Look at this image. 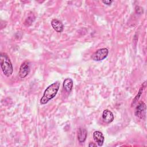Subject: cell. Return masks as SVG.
<instances>
[{
  "instance_id": "obj_1",
  "label": "cell",
  "mask_w": 147,
  "mask_h": 147,
  "mask_svg": "<svg viewBox=\"0 0 147 147\" xmlns=\"http://www.w3.org/2000/svg\"><path fill=\"white\" fill-rule=\"evenodd\" d=\"M60 87V82H55L49 86L45 90L42 96L40 99V103L42 105L46 104L49 100L53 99L57 94Z\"/></svg>"
},
{
  "instance_id": "obj_2",
  "label": "cell",
  "mask_w": 147,
  "mask_h": 147,
  "mask_svg": "<svg viewBox=\"0 0 147 147\" xmlns=\"http://www.w3.org/2000/svg\"><path fill=\"white\" fill-rule=\"evenodd\" d=\"M0 58V65L3 74L9 77L13 72V67L10 59L6 53L1 52Z\"/></svg>"
},
{
  "instance_id": "obj_3",
  "label": "cell",
  "mask_w": 147,
  "mask_h": 147,
  "mask_svg": "<svg viewBox=\"0 0 147 147\" xmlns=\"http://www.w3.org/2000/svg\"><path fill=\"white\" fill-rule=\"evenodd\" d=\"M109 51L106 48L98 49L92 55L91 58L94 61H101L104 60L107 56Z\"/></svg>"
},
{
  "instance_id": "obj_4",
  "label": "cell",
  "mask_w": 147,
  "mask_h": 147,
  "mask_svg": "<svg viewBox=\"0 0 147 147\" xmlns=\"http://www.w3.org/2000/svg\"><path fill=\"white\" fill-rule=\"evenodd\" d=\"M134 114L140 119H144L146 114V105L144 102H141L137 106Z\"/></svg>"
},
{
  "instance_id": "obj_5",
  "label": "cell",
  "mask_w": 147,
  "mask_h": 147,
  "mask_svg": "<svg viewBox=\"0 0 147 147\" xmlns=\"http://www.w3.org/2000/svg\"><path fill=\"white\" fill-rule=\"evenodd\" d=\"M30 72V65L29 63L27 61L22 63L20 67L19 76L21 78H25Z\"/></svg>"
},
{
  "instance_id": "obj_6",
  "label": "cell",
  "mask_w": 147,
  "mask_h": 147,
  "mask_svg": "<svg viewBox=\"0 0 147 147\" xmlns=\"http://www.w3.org/2000/svg\"><path fill=\"white\" fill-rule=\"evenodd\" d=\"M114 119V115L110 110L108 109H106L103 111L102 119L104 122L106 123H110L113 121Z\"/></svg>"
},
{
  "instance_id": "obj_7",
  "label": "cell",
  "mask_w": 147,
  "mask_h": 147,
  "mask_svg": "<svg viewBox=\"0 0 147 147\" xmlns=\"http://www.w3.org/2000/svg\"><path fill=\"white\" fill-rule=\"evenodd\" d=\"M93 138L95 142L97 143L98 145L101 146L103 145L104 142V136L102 132L99 131H95L93 133Z\"/></svg>"
},
{
  "instance_id": "obj_8",
  "label": "cell",
  "mask_w": 147,
  "mask_h": 147,
  "mask_svg": "<svg viewBox=\"0 0 147 147\" xmlns=\"http://www.w3.org/2000/svg\"><path fill=\"white\" fill-rule=\"evenodd\" d=\"M51 25L53 29L58 33H61L63 30V24L57 19H53L51 21Z\"/></svg>"
},
{
  "instance_id": "obj_9",
  "label": "cell",
  "mask_w": 147,
  "mask_h": 147,
  "mask_svg": "<svg viewBox=\"0 0 147 147\" xmlns=\"http://www.w3.org/2000/svg\"><path fill=\"white\" fill-rule=\"evenodd\" d=\"M87 136V131L83 127L79 128L78 130V140L80 143H83L86 140Z\"/></svg>"
},
{
  "instance_id": "obj_10",
  "label": "cell",
  "mask_w": 147,
  "mask_h": 147,
  "mask_svg": "<svg viewBox=\"0 0 147 147\" xmlns=\"http://www.w3.org/2000/svg\"><path fill=\"white\" fill-rule=\"evenodd\" d=\"M63 86L64 89L68 92H70L73 87V80L71 78H67L65 79L63 84Z\"/></svg>"
},
{
  "instance_id": "obj_11",
  "label": "cell",
  "mask_w": 147,
  "mask_h": 147,
  "mask_svg": "<svg viewBox=\"0 0 147 147\" xmlns=\"http://www.w3.org/2000/svg\"><path fill=\"white\" fill-rule=\"evenodd\" d=\"M144 88H145V87L144 86V84H142V86L141 87V88H140V90H139V91H138L137 95L136 96V97H135V98H134V99L133 100V102H132V103H131V106H132L133 105H134V104L136 103L137 101H138V100L139 99L140 96H141V94H142V92L143 90L144 89Z\"/></svg>"
},
{
  "instance_id": "obj_12",
  "label": "cell",
  "mask_w": 147,
  "mask_h": 147,
  "mask_svg": "<svg viewBox=\"0 0 147 147\" xmlns=\"http://www.w3.org/2000/svg\"><path fill=\"white\" fill-rule=\"evenodd\" d=\"M136 12L138 14H142V13H143V9L140 6H137L136 7Z\"/></svg>"
},
{
  "instance_id": "obj_13",
  "label": "cell",
  "mask_w": 147,
  "mask_h": 147,
  "mask_svg": "<svg viewBox=\"0 0 147 147\" xmlns=\"http://www.w3.org/2000/svg\"><path fill=\"white\" fill-rule=\"evenodd\" d=\"M113 2V1H102V2L107 5H110Z\"/></svg>"
},
{
  "instance_id": "obj_14",
  "label": "cell",
  "mask_w": 147,
  "mask_h": 147,
  "mask_svg": "<svg viewBox=\"0 0 147 147\" xmlns=\"http://www.w3.org/2000/svg\"><path fill=\"white\" fill-rule=\"evenodd\" d=\"M88 146H89V147L96 146V144H94V142H90V144H88Z\"/></svg>"
}]
</instances>
